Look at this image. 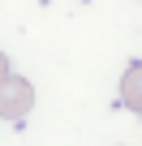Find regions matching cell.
<instances>
[{"mask_svg": "<svg viewBox=\"0 0 142 146\" xmlns=\"http://www.w3.org/2000/svg\"><path fill=\"white\" fill-rule=\"evenodd\" d=\"M35 108V86L22 73H5L0 78V120H22Z\"/></svg>", "mask_w": 142, "mask_h": 146, "instance_id": "cell-1", "label": "cell"}, {"mask_svg": "<svg viewBox=\"0 0 142 146\" xmlns=\"http://www.w3.org/2000/svg\"><path fill=\"white\" fill-rule=\"evenodd\" d=\"M5 73H9V56L0 52V78H5Z\"/></svg>", "mask_w": 142, "mask_h": 146, "instance_id": "cell-3", "label": "cell"}, {"mask_svg": "<svg viewBox=\"0 0 142 146\" xmlns=\"http://www.w3.org/2000/svg\"><path fill=\"white\" fill-rule=\"evenodd\" d=\"M125 99H129V108L138 112V64H129V73H125Z\"/></svg>", "mask_w": 142, "mask_h": 146, "instance_id": "cell-2", "label": "cell"}]
</instances>
